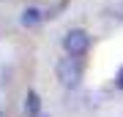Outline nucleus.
Returning <instances> with one entry per match:
<instances>
[{
	"label": "nucleus",
	"instance_id": "obj_3",
	"mask_svg": "<svg viewBox=\"0 0 123 117\" xmlns=\"http://www.w3.org/2000/svg\"><path fill=\"white\" fill-rule=\"evenodd\" d=\"M41 19H44V14H41V8H36V6L22 11V27H36Z\"/></svg>",
	"mask_w": 123,
	"mask_h": 117
},
{
	"label": "nucleus",
	"instance_id": "obj_6",
	"mask_svg": "<svg viewBox=\"0 0 123 117\" xmlns=\"http://www.w3.org/2000/svg\"><path fill=\"white\" fill-rule=\"evenodd\" d=\"M0 117H6V114H3V112H0Z\"/></svg>",
	"mask_w": 123,
	"mask_h": 117
},
{
	"label": "nucleus",
	"instance_id": "obj_2",
	"mask_svg": "<svg viewBox=\"0 0 123 117\" xmlns=\"http://www.w3.org/2000/svg\"><path fill=\"white\" fill-rule=\"evenodd\" d=\"M88 46H90V35L85 33L82 27H74V30H68V33H66V38H63V49H66L68 55H74V57L85 55V52H88Z\"/></svg>",
	"mask_w": 123,
	"mask_h": 117
},
{
	"label": "nucleus",
	"instance_id": "obj_4",
	"mask_svg": "<svg viewBox=\"0 0 123 117\" xmlns=\"http://www.w3.org/2000/svg\"><path fill=\"white\" fill-rule=\"evenodd\" d=\"M25 112L33 114V117L41 112V98H38V93H36V90H27V95H25Z\"/></svg>",
	"mask_w": 123,
	"mask_h": 117
},
{
	"label": "nucleus",
	"instance_id": "obj_5",
	"mask_svg": "<svg viewBox=\"0 0 123 117\" xmlns=\"http://www.w3.org/2000/svg\"><path fill=\"white\" fill-rule=\"evenodd\" d=\"M115 84L123 90V65H120V71H118V76H115Z\"/></svg>",
	"mask_w": 123,
	"mask_h": 117
},
{
	"label": "nucleus",
	"instance_id": "obj_1",
	"mask_svg": "<svg viewBox=\"0 0 123 117\" xmlns=\"http://www.w3.org/2000/svg\"><path fill=\"white\" fill-rule=\"evenodd\" d=\"M55 71H57V79H60L63 87H77L79 82H82V68H79V63H77L74 55L60 57L57 65H55Z\"/></svg>",
	"mask_w": 123,
	"mask_h": 117
}]
</instances>
